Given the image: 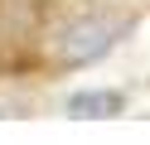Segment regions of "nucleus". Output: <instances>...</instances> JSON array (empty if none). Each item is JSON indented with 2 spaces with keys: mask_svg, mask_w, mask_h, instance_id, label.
I'll return each mask as SVG.
<instances>
[{
  "mask_svg": "<svg viewBox=\"0 0 150 145\" xmlns=\"http://www.w3.org/2000/svg\"><path fill=\"white\" fill-rule=\"evenodd\" d=\"M136 19L121 15V10H92V15H78L73 24H63V34L53 39V63L58 68H87L97 58H107L121 39L131 34Z\"/></svg>",
  "mask_w": 150,
  "mask_h": 145,
  "instance_id": "f257e3e1",
  "label": "nucleus"
},
{
  "mask_svg": "<svg viewBox=\"0 0 150 145\" xmlns=\"http://www.w3.org/2000/svg\"><path fill=\"white\" fill-rule=\"evenodd\" d=\"M121 111H126V97L111 92V87H92V92L68 97V116H78V121H107V116H121Z\"/></svg>",
  "mask_w": 150,
  "mask_h": 145,
  "instance_id": "f03ea898",
  "label": "nucleus"
},
{
  "mask_svg": "<svg viewBox=\"0 0 150 145\" xmlns=\"http://www.w3.org/2000/svg\"><path fill=\"white\" fill-rule=\"evenodd\" d=\"M39 19H44V0H5V24L15 34H29Z\"/></svg>",
  "mask_w": 150,
  "mask_h": 145,
  "instance_id": "7ed1b4c3",
  "label": "nucleus"
}]
</instances>
